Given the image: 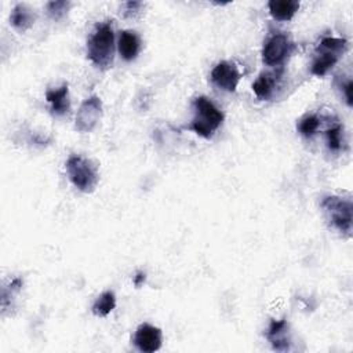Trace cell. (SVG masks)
Wrapping results in <instances>:
<instances>
[{"mask_svg":"<svg viewBox=\"0 0 353 353\" xmlns=\"http://www.w3.org/2000/svg\"><path fill=\"white\" fill-rule=\"evenodd\" d=\"M327 146L331 152L341 150L342 146V127L341 124H334L325 130Z\"/></svg>","mask_w":353,"mask_h":353,"instance_id":"cell-18","label":"cell"},{"mask_svg":"<svg viewBox=\"0 0 353 353\" xmlns=\"http://www.w3.org/2000/svg\"><path fill=\"white\" fill-rule=\"evenodd\" d=\"M69 6H70V3L65 1V0L63 1H50V3H47L48 17L54 21L62 19L68 12Z\"/></svg>","mask_w":353,"mask_h":353,"instance_id":"cell-19","label":"cell"},{"mask_svg":"<svg viewBox=\"0 0 353 353\" xmlns=\"http://www.w3.org/2000/svg\"><path fill=\"white\" fill-rule=\"evenodd\" d=\"M46 99L50 103V110L55 116H63L70 109V101H69V85L68 83H63L61 87L48 90L46 92Z\"/></svg>","mask_w":353,"mask_h":353,"instance_id":"cell-12","label":"cell"},{"mask_svg":"<svg viewBox=\"0 0 353 353\" xmlns=\"http://www.w3.org/2000/svg\"><path fill=\"white\" fill-rule=\"evenodd\" d=\"M34 12L30 7H28L26 4H17L10 15V22L11 25L19 30V32H25L28 30L33 23H34Z\"/></svg>","mask_w":353,"mask_h":353,"instance_id":"cell-15","label":"cell"},{"mask_svg":"<svg viewBox=\"0 0 353 353\" xmlns=\"http://www.w3.org/2000/svg\"><path fill=\"white\" fill-rule=\"evenodd\" d=\"M210 79L216 88L226 92H234L240 81V72L233 62L221 61L212 68Z\"/></svg>","mask_w":353,"mask_h":353,"instance_id":"cell-8","label":"cell"},{"mask_svg":"<svg viewBox=\"0 0 353 353\" xmlns=\"http://www.w3.org/2000/svg\"><path fill=\"white\" fill-rule=\"evenodd\" d=\"M324 214L332 228L350 236L352 233V201L339 196H327L321 200Z\"/></svg>","mask_w":353,"mask_h":353,"instance_id":"cell-5","label":"cell"},{"mask_svg":"<svg viewBox=\"0 0 353 353\" xmlns=\"http://www.w3.org/2000/svg\"><path fill=\"white\" fill-rule=\"evenodd\" d=\"M281 74L283 69L274 72H262L252 84L255 95L262 101H269L273 97L276 87L279 85Z\"/></svg>","mask_w":353,"mask_h":353,"instance_id":"cell-10","label":"cell"},{"mask_svg":"<svg viewBox=\"0 0 353 353\" xmlns=\"http://www.w3.org/2000/svg\"><path fill=\"white\" fill-rule=\"evenodd\" d=\"M347 48V40L341 37H324L316 50L310 72L317 77L327 74Z\"/></svg>","mask_w":353,"mask_h":353,"instance_id":"cell-3","label":"cell"},{"mask_svg":"<svg viewBox=\"0 0 353 353\" xmlns=\"http://www.w3.org/2000/svg\"><path fill=\"white\" fill-rule=\"evenodd\" d=\"M294 50V43L285 33H273L266 39L262 47V61L265 65L277 68L290 57Z\"/></svg>","mask_w":353,"mask_h":353,"instance_id":"cell-6","label":"cell"},{"mask_svg":"<svg viewBox=\"0 0 353 353\" xmlns=\"http://www.w3.org/2000/svg\"><path fill=\"white\" fill-rule=\"evenodd\" d=\"M87 57L94 66L106 70L113 63L114 32L110 22L97 23L87 41Z\"/></svg>","mask_w":353,"mask_h":353,"instance_id":"cell-1","label":"cell"},{"mask_svg":"<svg viewBox=\"0 0 353 353\" xmlns=\"http://www.w3.org/2000/svg\"><path fill=\"white\" fill-rule=\"evenodd\" d=\"M194 116L189 125V130L194 131L197 135L210 139L214 132L223 123L222 110L207 97L200 95L193 101Z\"/></svg>","mask_w":353,"mask_h":353,"instance_id":"cell-2","label":"cell"},{"mask_svg":"<svg viewBox=\"0 0 353 353\" xmlns=\"http://www.w3.org/2000/svg\"><path fill=\"white\" fill-rule=\"evenodd\" d=\"M270 15L276 21H290L299 8V1L296 0H270L268 3Z\"/></svg>","mask_w":353,"mask_h":353,"instance_id":"cell-14","label":"cell"},{"mask_svg":"<svg viewBox=\"0 0 353 353\" xmlns=\"http://www.w3.org/2000/svg\"><path fill=\"white\" fill-rule=\"evenodd\" d=\"M116 307V295L113 291L102 292L94 302L91 310L98 317L108 316Z\"/></svg>","mask_w":353,"mask_h":353,"instance_id":"cell-16","label":"cell"},{"mask_svg":"<svg viewBox=\"0 0 353 353\" xmlns=\"http://www.w3.org/2000/svg\"><path fill=\"white\" fill-rule=\"evenodd\" d=\"M66 172L70 182L83 193H91L99 181L97 165L81 156L73 154L66 160Z\"/></svg>","mask_w":353,"mask_h":353,"instance_id":"cell-4","label":"cell"},{"mask_svg":"<svg viewBox=\"0 0 353 353\" xmlns=\"http://www.w3.org/2000/svg\"><path fill=\"white\" fill-rule=\"evenodd\" d=\"M141 7H142L141 1H128V3H125L124 4V11H123L124 17L125 18H134L139 12Z\"/></svg>","mask_w":353,"mask_h":353,"instance_id":"cell-20","label":"cell"},{"mask_svg":"<svg viewBox=\"0 0 353 353\" xmlns=\"http://www.w3.org/2000/svg\"><path fill=\"white\" fill-rule=\"evenodd\" d=\"M352 90H353V81L349 79L343 85H342V91H343V95L346 98V103L347 106H352L353 105V95H352Z\"/></svg>","mask_w":353,"mask_h":353,"instance_id":"cell-21","label":"cell"},{"mask_svg":"<svg viewBox=\"0 0 353 353\" xmlns=\"http://www.w3.org/2000/svg\"><path fill=\"white\" fill-rule=\"evenodd\" d=\"M117 48L124 61H134L141 51V39L134 30H121L119 34Z\"/></svg>","mask_w":353,"mask_h":353,"instance_id":"cell-13","label":"cell"},{"mask_svg":"<svg viewBox=\"0 0 353 353\" xmlns=\"http://www.w3.org/2000/svg\"><path fill=\"white\" fill-rule=\"evenodd\" d=\"M266 338L270 342L272 347L279 352H284L290 349V335H288V323L285 319L281 320H272L268 331Z\"/></svg>","mask_w":353,"mask_h":353,"instance_id":"cell-11","label":"cell"},{"mask_svg":"<svg viewBox=\"0 0 353 353\" xmlns=\"http://www.w3.org/2000/svg\"><path fill=\"white\" fill-rule=\"evenodd\" d=\"M135 347L143 353H153L161 347L163 332L159 327L143 323L138 325L132 339Z\"/></svg>","mask_w":353,"mask_h":353,"instance_id":"cell-9","label":"cell"},{"mask_svg":"<svg viewBox=\"0 0 353 353\" xmlns=\"http://www.w3.org/2000/svg\"><path fill=\"white\" fill-rule=\"evenodd\" d=\"M146 280V273L145 272H137V274L134 276V285L135 287H141Z\"/></svg>","mask_w":353,"mask_h":353,"instance_id":"cell-22","label":"cell"},{"mask_svg":"<svg viewBox=\"0 0 353 353\" xmlns=\"http://www.w3.org/2000/svg\"><path fill=\"white\" fill-rule=\"evenodd\" d=\"M102 117V101L97 95L88 97L79 108L74 127L80 132H91Z\"/></svg>","mask_w":353,"mask_h":353,"instance_id":"cell-7","label":"cell"},{"mask_svg":"<svg viewBox=\"0 0 353 353\" xmlns=\"http://www.w3.org/2000/svg\"><path fill=\"white\" fill-rule=\"evenodd\" d=\"M320 119H319V116L317 114H307V116H305V117H302L299 121H298V124H296V130H298V132L302 135V137H305V138H312L316 132H317V130H319V127H320Z\"/></svg>","mask_w":353,"mask_h":353,"instance_id":"cell-17","label":"cell"}]
</instances>
